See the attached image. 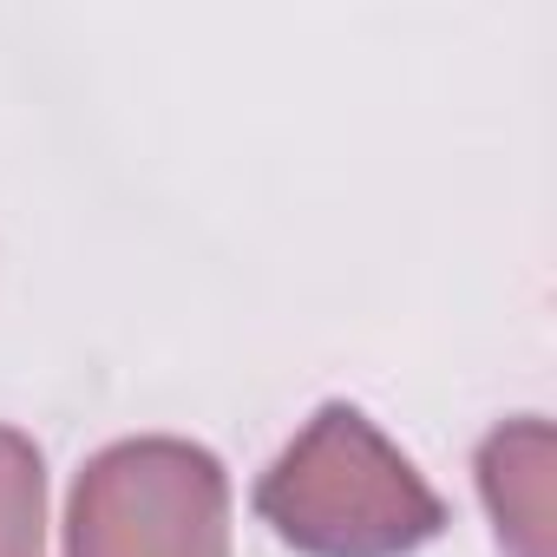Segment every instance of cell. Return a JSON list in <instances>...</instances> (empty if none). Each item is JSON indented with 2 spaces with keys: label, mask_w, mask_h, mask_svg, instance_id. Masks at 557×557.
Segmentation results:
<instances>
[{
  "label": "cell",
  "mask_w": 557,
  "mask_h": 557,
  "mask_svg": "<svg viewBox=\"0 0 557 557\" xmlns=\"http://www.w3.org/2000/svg\"><path fill=\"white\" fill-rule=\"evenodd\" d=\"M479 485L511 557H550V426L511 420L479 453Z\"/></svg>",
  "instance_id": "3957f363"
},
{
  "label": "cell",
  "mask_w": 557,
  "mask_h": 557,
  "mask_svg": "<svg viewBox=\"0 0 557 557\" xmlns=\"http://www.w3.org/2000/svg\"><path fill=\"white\" fill-rule=\"evenodd\" d=\"M256 511L309 557H407L440 537V492L355 407H322L269 466Z\"/></svg>",
  "instance_id": "6da1fadb"
},
{
  "label": "cell",
  "mask_w": 557,
  "mask_h": 557,
  "mask_svg": "<svg viewBox=\"0 0 557 557\" xmlns=\"http://www.w3.org/2000/svg\"><path fill=\"white\" fill-rule=\"evenodd\" d=\"M47 472L34 440L0 426V557H47Z\"/></svg>",
  "instance_id": "277c9868"
},
{
  "label": "cell",
  "mask_w": 557,
  "mask_h": 557,
  "mask_svg": "<svg viewBox=\"0 0 557 557\" xmlns=\"http://www.w3.org/2000/svg\"><path fill=\"white\" fill-rule=\"evenodd\" d=\"M73 557H230L223 466L190 440H125L73 485Z\"/></svg>",
  "instance_id": "7a4b0ae2"
}]
</instances>
